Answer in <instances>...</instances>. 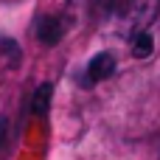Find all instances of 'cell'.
Wrapping results in <instances>:
<instances>
[{"label":"cell","instance_id":"obj_1","mask_svg":"<svg viewBox=\"0 0 160 160\" xmlns=\"http://www.w3.org/2000/svg\"><path fill=\"white\" fill-rule=\"evenodd\" d=\"M160 11V0H110L107 20L110 28L121 37H135L138 31H149Z\"/></svg>","mask_w":160,"mask_h":160},{"label":"cell","instance_id":"obj_2","mask_svg":"<svg viewBox=\"0 0 160 160\" xmlns=\"http://www.w3.org/2000/svg\"><path fill=\"white\" fill-rule=\"evenodd\" d=\"M112 73H115V56H112L110 51H101V53H96V56L87 62V82H90V84L104 82V79H110Z\"/></svg>","mask_w":160,"mask_h":160},{"label":"cell","instance_id":"obj_3","mask_svg":"<svg viewBox=\"0 0 160 160\" xmlns=\"http://www.w3.org/2000/svg\"><path fill=\"white\" fill-rule=\"evenodd\" d=\"M65 31H68L65 17H42L39 25H37V37H39V42H45V45H56V42L65 37Z\"/></svg>","mask_w":160,"mask_h":160},{"label":"cell","instance_id":"obj_4","mask_svg":"<svg viewBox=\"0 0 160 160\" xmlns=\"http://www.w3.org/2000/svg\"><path fill=\"white\" fill-rule=\"evenodd\" d=\"M129 39H132V56H135V59H149V56H152L155 42H152V34H149V31H138V34L129 37Z\"/></svg>","mask_w":160,"mask_h":160},{"label":"cell","instance_id":"obj_5","mask_svg":"<svg viewBox=\"0 0 160 160\" xmlns=\"http://www.w3.org/2000/svg\"><path fill=\"white\" fill-rule=\"evenodd\" d=\"M51 84H39L37 87V93H34V98H31V112L34 115H45L48 112V107H51Z\"/></svg>","mask_w":160,"mask_h":160},{"label":"cell","instance_id":"obj_6","mask_svg":"<svg viewBox=\"0 0 160 160\" xmlns=\"http://www.w3.org/2000/svg\"><path fill=\"white\" fill-rule=\"evenodd\" d=\"M6 129H8V124H6V118H0V146H3V138H6Z\"/></svg>","mask_w":160,"mask_h":160}]
</instances>
